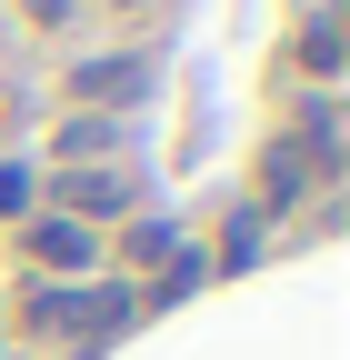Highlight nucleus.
Returning <instances> with one entry per match:
<instances>
[{
  "label": "nucleus",
  "instance_id": "nucleus-4",
  "mask_svg": "<svg viewBox=\"0 0 350 360\" xmlns=\"http://www.w3.org/2000/svg\"><path fill=\"white\" fill-rule=\"evenodd\" d=\"M40 170H110V160H141V120L120 110H60L51 150H30Z\"/></svg>",
  "mask_w": 350,
  "mask_h": 360
},
{
  "label": "nucleus",
  "instance_id": "nucleus-8",
  "mask_svg": "<svg viewBox=\"0 0 350 360\" xmlns=\"http://www.w3.org/2000/svg\"><path fill=\"white\" fill-rule=\"evenodd\" d=\"M210 290V260H200V240H181L150 281H130V300H141V321H160V310H181V300H200Z\"/></svg>",
  "mask_w": 350,
  "mask_h": 360
},
{
  "label": "nucleus",
  "instance_id": "nucleus-3",
  "mask_svg": "<svg viewBox=\"0 0 350 360\" xmlns=\"http://www.w3.org/2000/svg\"><path fill=\"white\" fill-rule=\"evenodd\" d=\"M11 260H20V281H51V290L101 281V231H80V220H60V210H30L11 231Z\"/></svg>",
  "mask_w": 350,
  "mask_h": 360
},
{
  "label": "nucleus",
  "instance_id": "nucleus-1",
  "mask_svg": "<svg viewBox=\"0 0 350 360\" xmlns=\"http://www.w3.org/2000/svg\"><path fill=\"white\" fill-rule=\"evenodd\" d=\"M40 210L80 220V231H120L130 210H150V170L110 160V170H40Z\"/></svg>",
  "mask_w": 350,
  "mask_h": 360
},
{
  "label": "nucleus",
  "instance_id": "nucleus-9",
  "mask_svg": "<svg viewBox=\"0 0 350 360\" xmlns=\"http://www.w3.org/2000/svg\"><path fill=\"white\" fill-rule=\"evenodd\" d=\"M30 210H40V160L30 150H0V240H11Z\"/></svg>",
  "mask_w": 350,
  "mask_h": 360
},
{
  "label": "nucleus",
  "instance_id": "nucleus-6",
  "mask_svg": "<svg viewBox=\"0 0 350 360\" xmlns=\"http://www.w3.org/2000/svg\"><path fill=\"white\" fill-rule=\"evenodd\" d=\"M290 70L311 80V90H330V80L350 70V11H340V0H311V11H300V30H290Z\"/></svg>",
  "mask_w": 350,
  "mask_h": 360
},
{
  "label": "nucleus",
  "instance_id": "nucleus-5",
  "mask_svg": "<svg viewBox=\"0 0 350 360\" xmlns=\"http://www.w3.org/2000/svg\"><path fill=\"white\" fill-rule=\"evenodd\" d=\"M181 240H190V231H181L170 210H130L120 231H101V270H110V281H150Z\"/></svg>",
  "mask_w": 350,
  "mask_h": 360
},
{
  "label": "nucleus",
  "instance_id": "nucleus-10",
  "mask_svg": "<svg viewBox=\"0 0 350 360\" xmlns=\"http://www.w3.org/2000/svg\"><path fill=\"white\" fill-rule=\"evenodd\" d=\"M11 11H20L30 30H51V40H60V30H80V20H91V0H11Z\"/></svg>",
  "mask_w": 350,
  "mask_h": 360
},
{
  "label": "nucleus",
  "instance_id": "nucleus-7",
  "mask_svg": "<svg viewBox=\"0 0 350 360\" xmlns=\"http://www.w3.org/2000/svg\"><path fill=\"white\" fill-rule=\"evenodd\" d=\"M200 260H210V281H240V270H260V260H271V220H260L250 200H231V210H221V231L200 240Z\"/></svg>",
  "mask_w": 350,
  "mask_h": 360
},
{
  "label": "nucleus",
  "instance_id": "nucleus-2",
  "mask_svg": "<svg viewBox=\"0 0 350 360\" xmlns=\"http://www.w3.org/2000/svg\"><path fill=\"white\" fill-rule=\"evenodd\" d=\"M150 90H160V51L150 40H120V51H91V60L60 70V110H120V120H141Z\"/></svg>",
  "mask_w": 350,
  "mask_h": 360
}]
</instances>
